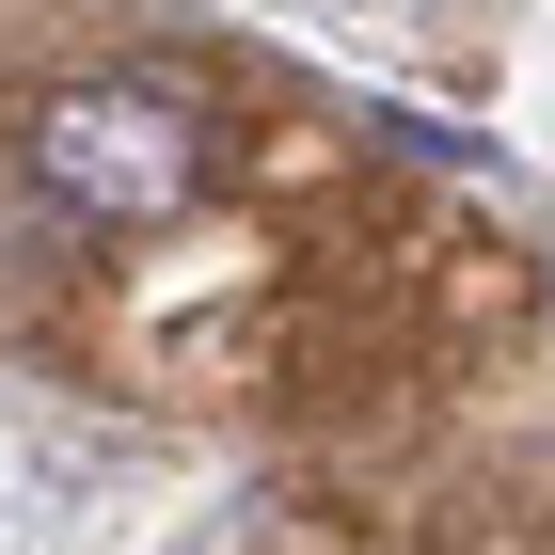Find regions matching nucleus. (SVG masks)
Masks as SVG:
<instances>
[{
  "label": "nucleus",
  "instance_id": "obj_1",
  "mask_svg": "<svg viewBox=\"0 0 555 555\" xmlns=\"http://www.w3.org/2000/svg\"><path fill=\"white\" fill-rule=\"evenodd\" d=\"M16 159H33V191L64 222H95V238H143V222H175L191 191H207V112L175 80H64L16 112Z\"/></svg>",
  "mask_w": 555,
  "mask_h": 555
}]
</instances>
